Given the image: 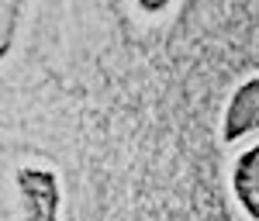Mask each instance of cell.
Wrapping results in <instances>:
<instances>
[{"mask_svg":"<svg viewBox=\"0 0 259 221\" xmlns=\"http://www.w3.org/2000/svg\"><path fill=\"white\" fill-rule=\"evenodd\" d=\"M11 221H59L62 180L45 162H21L11 169Z\"/></svg>","mask_w":259,"mask_h":221,"instance_id":"6da1fadb","label":"cell"},{"mask_svg":"<svg viewBox=\"0 0 259 221\" xmlns=\"http://www.w3.org/2000/svg\"><path fill=\"white\" fill-rule=\"evenodd\" d=\"M221 139L225 145H242V142L259 139V73L235 83L228 94L225 111H221Z\"/></svg>","mask_w":259,"mask_h":221,"instance_id":"7a4b0ae2","label":"cell"},{"mask_svg":"<svg viewBox=\"0 0 259 221\" xmlns=\"http://www.w3.org/2000/svg\"><path fill=\"white\" fill-rule=\"evenodd\" d=\"M228 194L242 218L259 221V139L239 145L228 162Z\"/></svg>","mask_w":259,"mask_h":221,"instance_id":"3957f363","label":"cell"},{"mask_svg":"<svg viewBox=\"0 0 259 221\" xmlns=\"http://www.w3.org/2000/svg\"><path fill=\"white\" fill-rule=\"evenodd\" d=\"M4 14H7V21H4V49H7V45H11V31H14V28H11V24H14V14H18V4H14V0H7V4H4Z\"/></svg>","mask_w":259,"mask_h":221,"instance_id":"277c9868","label":"cell"}]
</instances>
